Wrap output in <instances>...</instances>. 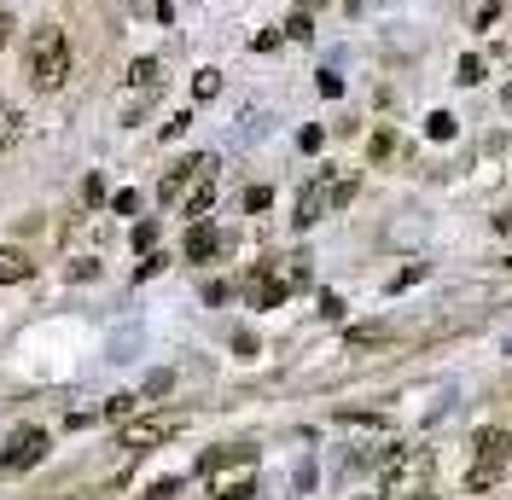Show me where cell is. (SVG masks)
I'll return each mask as SVG.
<instances>
[{
  "label": "cell",
  "instance_id": "6da1fadb",
  "mask_svg": "<svg viewBox=\"0 0 512 500\" xmlns=\"http://www.w3.org/2000/svg\"><path fill=\"white\" fill-rule=\"evenodd\" d=\"M431 477H437L431 448H384V460H379L384 500H425L431 495Z\"/></svg>",
  "mask_w": 512,
  "mask_h": 500
},
{
  "label": "cell",
  "instance_id": "7a4b0ae2",
  "mask_svg": "<svg viewBox=\"0 0 512 500\" xmlns=\"http://www.w3.org/2000/svg\"><path fill=\"white\" fill-rule=\"evenodd\" d=\"M24 70H30V88H41V94L64 88V76H70V41H64L59 24H41V30L30 35Z\"/></svg>",
  "mask_w": 512,
  "mask_h": 500
},
{
  "label": "cell",
  "instance_id": "3957f363",
  "mask_svg": "<svg viewBox=\"0 0 512 500\" xmlns=\"http://www.w3.org/2000/svg\"><path fill=\"white\" fill-rule=\"evenodd\" d=\"M355 198V181H332V175H320V181H309V187H303V198H297V227H315L320 216H326V210H344V204H350Z\"/></svg>",
  "mask_w": 512,
  "mask_h": 500
},
{
  "label": "cell",
  "instance_id": "277c9868",
  "mask_svg": "<svg viewBox=\"0 0 512 500\" xmlns=\"http://www.w3.org/2000/svg\"><path fill=\"white\" fill-rule=\"evenodd\" d=\"M41 460H47V431L41 425H18L6 437V448H0V471H30Z\"/></svg>",
  "mask_w": 512,
  "mask_h": 500
},
{
  "label": "cell",
  "instance_id": "5b68a950",
  "mask_svg": "<svg viewBox=\"0 0 512 500\" xmlns=\"http://www.w3.org/2000/svg\"><path fill=\"white\" fill-rule=\"evenodd\" d=\"M181 425H187L181 413H152V419H128L123 437H117V448H134V454H140V448H158V442H169L175 431H181Z\"/></svg>",
  "mask_w": 512,
  "mask_h": 500
},
{
  "label": "cell",
  "instance_id": "8992f818",
  "mask_svg": "<svg viewBox=\"0 0 512 500\" xmlns=\"http://www.w3.org/2000/svg\"><path fill=\"white\" fill-rule=\"evenodd\" d=\"M204 175H216V157H187V163H175V169H169V175H163V187H158V198L163 204H181V198H187L192 187H198V181H204Z\"/></svg>",
  "mask_w": 512,
  "mask_h": 500
},
{
  "label": "cell",
  "instance_id": "52a82bcc",
  "mask_svg": "<svg viewBox=\"0 0 512 500\" xmlns=\"http://www.w3.org/2000/svg\"><path fill=\"white\" fill-rule=\"evenodd\" d=\"M251 466H256L251 442H239V448H210V454L198 460V477H227V471H251Z\"/></svg>",
  "mask_w": 512,
  "mask_h": 500
},
{
  "label": "cell",
  "instance_id": "ba28073f",
  "mask_svg": "<svg viewBox=\"0 0 512 500\" xmlns=\"http://www.w3.org/2000/svg\"><path fill=\"white\" fill-rule=\"evenodd\" d=\"M472 460H483V466H512V437L501 425H483L478 437H472Z\"/></svg>",
  "mask_w": 512,
  "mask_h": 500
},
{
  "label": "cell",
  "instance_id": "9c48e42d",
  "mask_svg": "<svg viewBox=\"0 0 512 500\" xmlns=\"http://www.w3.org/2000/svg\"><path fill=\"white\" fill-rule=\"evenodd\" d=\"M216 250H222V233H216L210 221H192L187 227V262H210Z\"/></svg>",
  "mask_w": 512,
  "mask_h": 500
},
{
  "label": "cell",
  "instance_id": "30bf717a",
  "mask_svg": "<svg viewBox=\"0 0 512 500\" xmlns=\"http://www.w3.org/2000/svg\"><path fill=\"white\" fill-rule=\"evenodd\" d=\"M30 274H35V256H30V250H18V245L0 250V285H18V280H30Z\"/></svg>",
  "mask_w": 512,
  "mask_h": 500
},
{
  "label": "cell",
  "instance_id": "8fae6325",
  "mask_svg": "<svg viewBox=\"0 0 512 500\" xmlns=\"http://www.w3.org/2000/svg\"><path fill=\"white\" fill-rule=\"evenodd\" d=\"M210 204H216V175H204V181H198V187H192L187 198H181V210H187L192 221L210 216Z\"/></svg>",
  "mask_w": 512,
  "mask_h": 500
},
{
  "label": "cell",
  "instance_id": "7c38bea8",
  "mask_svg": "<svg viewBox=\"0 0 512 500\" xmlns=\"http://www.w3.org/2000/svg\"><path fill=\"white\" fill-rule=\"evenodd\" d=\"M501 477H507V466H483V460H472V471H466V495H489Z\"/></svg>",
  "mask_w": 512,
  "mask_h": 500
},
{
  "label": "cell",
  "instance_id": "4fadbf2b",
  "mask_svg": "<svg viewBox=\"0 0 512 500\" xmlns=\"http://www.w3.org/2000/svg\"><path fill=\"white\" fill-rule=\"evenodd\" d=\"M134 413H140V396H111L99 407V419H134Z\"/></svg>",
  "mask_w": 512,
  "mask_h": 500
},
{
  "label": "cell",
  "instance_id": "5bb4252c",
  "mask_svg": "<svg viewBox=\"0 0 512 500\" xmlns=\"http://www.w3.org/2000/svg\"><path fill=\"white\" fill-rule=\"evenodd\" d=\"M222 94V70H198L192 76V99H216Z\"/></svg>",
  "mask_w": 512,
  "mask_h": 500
},
{
  "label": "cell",
  "instance_id": "9a60e30c",
  "mask_svg": "<svg viewBox=\"0 0 512 500\" xmlns=\"http://www.w3.org/2000/svg\"><path fill=\"white\" fill-rule=\"evenodd\" d=\"M6 146H18V111L0 99V152H6Z\"/></svg>",
  "mask_w": 512,
  "mask_h": 500
},
{
  "label": "cell",
  "instance_id": "2e32d148",
  "mask_svg": "<svg viewBox=\"0 0 512 500\" xmlns=\"http://www.w3.org/2000/svg\"><path fill=\"white\" fill-rule=\"evenodd\" d=\"M454 82H460V88H478V82H483V59H472V53H466V59H460V70H454Z\"/></svg>",
  "mask_w": 512,
  "mask_h": 500
},
{
  "label": "cell",
  "instance_id": "e0dca14e",
  "mask_svg": "<svg viewBox=\"0 0 512 500\" xmlns=\"http://www.w3.org/2000/svg\"><path fill=\"white\" fill-rule=\"evenodd\" d=\"M425 134H431V140H454V117H448V111H431Z\"/></svg>",
  "mask_w": 512,
  "mask_h": 500
},
{
  "label": "cell",
  "instance_id": "ac0fdd59",
  "mask_svg": "<svg viewBox=\"0 0 512 500\" xmlns=\"http://www.w3.org/2000/svg\"><path fill=\"white\" fill-rule=\"evenodd\" d=\"M128 82H140V88H152V82H158V59H134V70H128Z\"/></svg>",
  "mask_w": 512,
  "mask_h": 500
},
{
  "label": "cell",
  "instance_id": "d6986e66",
  "mask_svg": "<svg viewBox=\"0 0 512 500\" xmlns=\"http://www.w3.org/2000/svg\"><path fill=\"white\" fill-rule=\"evenodd\" d=\"M320 320H344V297L338 291H320Z\"/></svg>",
  "mask_w": 512,
  "mask_h": 500
},
{
  "label": "cell",
  "instance_id": "ffe728a7",
  "mask_svg": "<svg viewBox=\"0 0 512 500\" xmlns=\"http://www.w3.org/2000/svg\"><path fill=\"white\" fill-rule=\"evenodd\" d=\"M338 425H361V431H384L379 413H338Z\"/></svg>",
  "mask_w": 512,
  "mask_h": 500
},
{
  "label": "cell",
  "instance_id": "44dd1931",
  "mask_svg": "<svg viewBox=\"0 0 512 500\" xmlns=\"http://www.w3.org/2000/svg\"><path fill=\"white\" fill-rule=\"evenodd\" d=\"M192 128V111H175V117H169V123H163V140H181V134H187Z\"/></svg>",
  "mask_w": 512,
  "mask_h": 500
},
{
  "label": "cell",
  "instance_id": "7402d4cb",
  "mask_svg": "<svg viewBox=\"0 0 512 500\" xmlns=\"http://www.w3.org/2000/svg\"><path fill=\"white\" fill-rule=\"evenodd\" d=\"M419 280H425V262H414V268H402V274L390 280V291H408V285H419Z\"/></svg>",
  "mask_w": 512,
  "mask_h": 500
},
{
  "label": "cell",
  "instance_id": "603a6c76",
  "mask_svg": "<svg viewBox=\"0 0 512 500\" xmlns=\"http://www.w3.org/2000/svg\"><path fill=\"white\" fill-rule=\"evenodd\" d=\"M163 262H169V256H158V250H146V262L134 268V280H152V274H163Z\"/></svg>",
  "mask_w": 512,
  "mask_h": 500
},
{
  "label": "cell",
  "instance_id": "cb8c5ba5",
  "mask_svg": "<svg viewBox=\"0 0 512 500\" xmlns=\"http://www.w3.org/2000/svg\"><path fill=\"white\" fill-rule=\"evenodd\" d=\"M286 35H291V41H309V35H315V24H309V12H297V18L286 24Z\"/></svg>",
  "mask_w": 512,
  "mask_h": 500
},
{
  "label": "cell",
  "instance_id": "d4e9b609",
  "mask_svg": "<svg viewBox=\"0 0 512 500\" xmlns=\"http://www.w3.org/2000/svg\"><path fill=\"white\" fill-rule=\"evenodd\" d=\"M134 245H140V250L158 245V221H140V227H134Z\"/></svg>",
  "mask_w": 512,
  "mask_h": 500
},
{
  "label": "cell",
  "instance_id": "484cf974",
  "mask_svg": "<svg viewBox=\"0 0 512 500\" xmlns=\"http://www.w3.org/2000/svg\"><path fill=\"white\" fill-rule=\"evenodd\" d=\"M146 495H152V500H169V495H181V477H163V483H152Z\"/></svg>",
  "mask_w": 512,
  "mask_h": 500
},
{
  "label": "cell",
  "instance_id": "4316f807",
  "mask_svg": "<svg viewBox=\"0 0 512 500\" xmlns=\"http://www.w3.org/2000/svg\"><path fill=\"white\" fill-rule=\"evenodd\" d=\"M268 204H274V192H268V187H251V192H245V210H268Z\"/></svg>",
  "mask_w": 512,
  "mask_h": 500
},
{
  "label": "cell",
  "instance_id": "83f0119b",
  "mask_svg": "<svg viewBox=\"0 0 512 500\" xmlns=\"http://www.w3.org/2000/svg\"><path fill=\"white\" fill-rule=\"evenodd\" d=\"M320 94H326V99H338V94H344V76H332V70H320Z\"/></svg>",
  "mask_w": 512,
  "mask_h": 500
},
{
  "label": "cell",
  "instance_id": "f1b7e54d",
  "mask_svg": "<svg viewBox=\"0 0 512 500\" xmlns=\"http://www.w3.org/2000/svg\"><path fill=\"white\" fill-rule=\"evenodd\" d=\"M297 146H303V152H320V146H326V134H320V128H303V134H297Z\"/></svg>",
  "mask_w": 512,
  "mask_h": 500
},
{
  "label": "cell",
  "instance_id": "f546056e",
  "mask_svg": "<svg viewBox=\"0 0 512 500\" xmlns=\"http://www.w3.org/2000/svg\"><path fill=\"white\" fill-rule=\"evenodd\" d=\"M111 210H117V216H134V210H140V198H134V192H117V198H111Z\"/></svg>",
  "mask_w": 512,
  "mask_h": 500
},
{
  "label": "cell",
  "instance_id": "4dcf8cb0",
  "mask_svg": "<svg viewBox=\"0 0 512 500\" xmlns=\"http://www.w3.org/2000/svg\"><path fill=\"white\" fill-rule=\"evenodd\" d=\"M6 41H12V12L0 6V47H6Z\"/></svg>",
  "mask_w": 512,
  "mask_h": 500
},
{
  "label": "cell",
  "instance_id": "1f68e13d",
  "mask_svg": "<svg viewBox=\"0 0 512 500\" xmlns=\"http://www.w3.org/2000/svg\"><path fill=\"white\" fill-rule=\"evenodd\" d=\"M495 227H501V233H512V210H501V216H495Z\"/></svg>",
  "mask_w": 512,
  "mask_h": 500
}]
</instances>
